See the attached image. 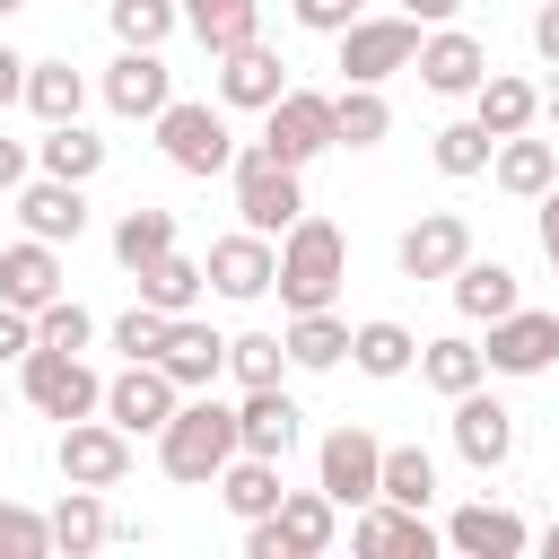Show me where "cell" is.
<instances>
[{
  "instance_id": "obj_1",
  "label": "cell",
  "mask_w": 559,
  "mask_h": 559,
  "mask_svg": "<svg viewBox=\"0 0 559 559\" xmlns=\"http://www.w3.org/2000/svg\"><path fill=\"white\" fill-rule=\"evenodd\" d=\"M341 280H349V236H341L332 218L306 210V218L280 236V271H271V288H280L288 314H314V306L341 297Z\"/></svg>"
},
{
  "instance_id": "obj_2",
  "label": "cell",
  "mask_w": 559,
  "mask_h": 559,
  "mask_svg": "<svg viewBox=\"0 0 559 559\" xmlns=\"http://www.w3.org/2000/svg\"><path fill=\"white\" fill-rule=\"evenodd\" d=\"M236 454V411L218 393H183L175 419L157 428V463L166 480H218V463Z\"/></svg>"
},
{
  "instance_id": "obj_3",
  "label": "cell",
  "mask_w": 559,
  "mask_h": 559,
  "mask_svg": "<svg viewBox=\"0 0 559 559\" xmlns=\"http://www.w3.org/2000/svg\"><path fill=\"white\" fill-rule=\"evenodd\" d=\"M157 148L175 175H227L236 166V131H227V105H192V96H166L157 114Z\"/></svg>"
},
{
  "instance_id": "obj_4",
  "label": "cell",
  "mask_w": 559,
  "mask_h": 559,
  "mask_svg": "<svg viewBox=\"0 0 559 559\" xmlns=\"http://www.w3.org/2000/svg\"><path fill=\"white\" fill-rule=\"evenodd\" d=\"M227 175H236V210H245V227H253V236H288V227L306 218L297 166H280L262 140H253V148H236V166H227Z\"/></svg>"
},
{
  "instance_id": "obj_5",
  "label": "cell",
  "mask_w": 559,
  "mask_h": 559,
  "mask_svg": "<svg viewBox=\"0 0 559 559\" xmlns=\"http://www.w3.org/2000/svg\"><path fill=\"white\" fill-rule=\"evenodd\" d=\"M17 393H26L44 419H87V411L105 402V376H96L79 349H44V341H35V349L17 358Z\"/></svg>"
},
{
  "instance_id": "obj_6",
  "label": "cell",
  "mask_w": 559,
  "mask_h": 559,
  "mask_svg": "<svg viewBox=\"0 0 559 559\" xmlns=\"http://www.w3.org/2000/svg\"><path fill=\"white\" fill-rule=\"evenodd\" d=\"M262 148H271L280 166H306V157L341 148V140H332V96H314V87H280V96L262 105Z\"/></svg>"
},
{
  "instance_id": "obj_7",
  "label": "cell",
  "mask_w": 559,
  "mask_h": 559,
  "mask_svg": "<svg viewBox=\"0 0 559 559\" xmlns=\"http://www.w3.org/2000/svg\"><path fill=\"white\" fill-rule=\"evenodd\" d=\"M411 61H419V17H349L341 26V70L358 87H384Z\"/></svg>"
},
{
  "instance_id": "obj_8",
  "label": "cell",
  "mask_w": 559,
  "mask_h": 559,
  "mask_svg": "<svg viewBox=\"0 0 559 559\" xmlns=\"http://www.w3.org/2000/svg\"><path fill=\"white\" fill-rule=\"evenodd\" d=\"M175 402H183V393H175V376H166L157 358H122V376L105 384V402H96V411H105L122 437H157V428L175 419Z\"/></svg>"
},
{
  "instance_id": "obj_9",
  "label": "cell",
  "mask_w": 559,
  "mask_h": 559,
  "mask_svg": "<svg viewBox=\"0 0 559 559\" xmlns=\"http://www.w3.org/2000/svg\"><path fill=\"white\" fill-rule=\"evenodd\" d=\"M61 480H79V489H122L131 480V437L114 428V419H61Z\"/></svg>"
},
{
  "instance_id": "obj_10",
  "label": "cell",
  "mask_w": 559,
  "mask_h": 559,
  "mask_svg": "<svg viewBox=\"0 0 559 559\" xmlns=\"http://www.w3.org/2000/svg\"><path fill=\"white\" fill-rule=\"evenodd\" d=\"M376 463H384V445H376L358 419H341V428L323 437V454H314V489H323L332 507H367V498H376Z\"/></svg>"
},
{
  "instance_id": "obj_11",
  "label": "cell",
  "mask_w": 559,
  "mask_h": 559,
  "mask_svg": "<svg viewBox=\"0 0 559 559\" xmlns=\"http://www.w3.org/2000/svg\"><path fill=\"white\" fill-rule=\"evenodd\" d=\"M489 376H542L550 358H559V314H542V306H507L498 323H489Z\"/></svg>"
},
{
  "instance_id": "obj_12",
  "label": "cell",
  "mask_w": 559,
  "mask_h": 559,
  "mask_svg": "<svg viewBox=\"0 0 559 559\" xmlns=\"http://www.w3.org/2000/svg\"><path fill=\"white\" fill-rule=\"evenodd\" d=\"M210 288L218 297H236V306H253V297H271V271H280V245L271 236H253V227H236V236H218L210 245Z\"/></svg>"
},
{
  "instance_id": "obj_13",
  "label": "cell",
  "mask_w": 559,
  "mask_h": 559,
  "mask_svg": "<svg viewBox=\"0 0 559 559\" xmlns=\"http://www.w3.org/2000/svg\"><path fill=\"white\" fill-rule=\"evenodd\" d=\"M454 454L472 463V472H498L507 454H515V411L498 402V393H454Z\"/></svg>"
},
{
  "instance_id": "obj_14",
  "label": "cell",
  "mask_w": 559,
  "mask_h": 559,
  "mask_svg": "<svg viewBox=\"0 0 559 559\" xmlns=\"http://www.w3.org/2000/svg\"><path fill=\"white\" fill-rule=\"evenodd\" d=\"M166 96H175V70H166L157 52H140V44H122V61L105 70V105H114L122 122H157Z\"/></svg>"
},
{
  "instance_id": "obj_15",
  "label": "cell",
  "mask_w": 559,
  "mask_h": 559,
  "mask_svg": "<svg viewBox=\"0 0 559 559\" xmlns=\"http://www.w3.org/2000/svg\"><path fill=\"white\" fill-rule=\"evenodd\" d=\"M463 253H472V218L463 210H428L419 227H402V280H454Z\"/></svg>"
},
{
  "instance_id": "obj_16",
  "label": "cell",
  "mask_w": 559,
  "mask_h": 559,
  "mask_svg": "<svg viewBox=\"0 0 559 559\" xmlns=\"http://www.w3.org/2000/svg\"><path fill=\"white\" fill-rule=\"evenodd\" d=\"M437 96H472L480 79H489V52H480V35H463V26H437V35H419V61H411Z\"/></svg>"
},
{
  "instance_id": "obj_17",
  "label": "cell",
  "mask_w": 559,
  "mask_h": 559,
  "mask_svg": "<svg viewBox=\"0 0 559 559\" xmlns=\"http://www.w3.org/2000/svg\"><path fill=\"white\" fill-rule=\"evenodd\" d=\"M288 87V61L253 35V44H236V52H218V105H236V114H262L271 96Z\"/></svg>"
},
{
  "instance_id": "obj_18",
  "label": "cell",
  "mask_w": 559,
  "mask_h": 559,
  "mask_svg": "<svg viewBox=\"0 0 559 559\" xmlns=\"http://www.w3.org/2000/svg\"><path fill=\"white\" fill-rule=\"evenodd\" d=\"M17 218H26V236H44V245H79V236H87V183H61V175L17 183Z\"/></svg>"
},
{
  "instance_id": "obj_19",
  "label": "cell",
  "mask_w": 559,
  "mask_h": 559,
  "mask_svg": "<svg viewBox=\"0 0 559 559\" xmlns=\"http://www.w3.org/2000/svg\"><path fill=\"white\" fill-rule=\"evenodd\" d=\"M157 367L175 376V393H210V384L227 376V341H218L210 323L175 314V323H166V349H157Z\"/></svg>"
},
{
  "instance_id": "obj_20",
  "label": "cell",
  "mask_w": 559,
  "mask_h": 559,
  "mask_svg": "<svg viewBox=\"0 0 559 559\" xmlns=\"http://www.w3.org/2000/svg\"><path fill=\"white\" fill-rule=\"evenodd\" d=\"M297 445V402L280 393V384H245V402H236V454H288Z\"/></svg>"
},
{
  "instance_id": "obj_21",
  "label": "cell",
  "mask_w": 559,
  "mask_h": 559,
  "mask_svg": "<svg viewBox=\"0 0 559 559\" xmlns=\"http://www.w3.org/2000/svg\"><path fill=\"white\" fill-rule=\"evenodd\" d=\"M524 542H533L524 515H515V507H489V498L454 507V524H445V550H463V559H515Z\"/></svg>"
},
{
  "instance_id": "obj_22",
  "label": "cell",
  "mask_w": 559,
  "mask_h": 559,
  "mask_svg": "<svg viewBox=\"0 0 559 559\" xmlns=\"http://www.w3.org/2000/svg\"><path fill=\"white\" fill-rule=\"evenodd\" d=\"M52 297H61V253H52L44 236H26V245H0V306L35 314V306H52Z\"/></svg>"
},
{
  "instance_id": "obj_23",
  "label": "cell",
  "mask_w": 559,
  "mask_h": 559,
  "mask_svg": "<svg viewBox=\"0 0 559 559\" xmlns=\"http://www.w3.org/2000/svg\"><path fill=\"white\" fill-rule=\"evenodd\" d=\"M358 550H376V559H437V533L419 524V507L367 498L358 507Z\"/></svg>"
},
{
  "instance_id": "obj_24",
  "label": "cell",
  "mask_w": 559,
  "mask_h": 559,
  "mask_svg": "<svg viewBox=\"0 0 559 559\" xmlns=\"http://www.w3.org/2000/svg\"><path fill=\"white\" fill-rule=\"evenodd\" d=\"M533 114H542V87H533V79H507V70H489V79L472 87V122H480L489 140H515V131H533Z\"/></svg>"
},
{
  "instance_id": "obj_25",
  "label": "cell",
  "mask_w": 559,
  "mask_h": 559,
  "mask_svg": "<svg viewBox=\"0 0 559 559\" xmlns=\"http://www.w3.org/2000/svg\"><path fill=\"white\" fill-rule=\"evenodd\" d=\"M489 175H498V192L542 201V192L559 183V148H550V140H533V131H515V140H498V148H489Z\"/></svg>"
},
{
  "instance_id": "obj_26",
  "label": "cell",
  "mask_w": 559,
  "mask_h": 559,
  "mask_svg": "<svg viewBox=\"0 0 559 559\" xmlns=\"http://www.w3.org/2000/svg\"><path fill=\"white\" fill-rule=\"evenodd\" d=\"M210 489H218V507H227L236 524H253V515L280 507V463H271V454H227Z\"/></svg>"
},
{
  "instance_id": "obj_27",
  "label": "cell",
  "mask_w": 559,
  "mask_h": 559,
  "mask_svg": "<svg viewBox=\"0 0 559 559\" xmlns=\"http://www.w3.org/2000/svg\"><path fill=\"white\" fill-rule=\"evenodd\" d=\"M454 306H463L472 323H498L507 306H524V288H515V271H507V262L463 253V262H454Z\"/></svg>"
},
{
  "instance_id": "obj_28",
  "label": "cell",
  "mask_w": 559,
  "mask_h": 559,
  "mask_svg": "<svg viewBox=\"0 0 559 559\" xmlns=\"http://www.w3.org/2000/svg\"><path fill=\"white\" fill-rule=\"evenodd\" d=\"M349 367H358V376H376V384H384V376H411V367H419L411 323H393V314L358 323V332H349Z\"/></svg>"
},
{
  "instance_id": "obj_29",
  "label": "cell",
  "mask_w": 559,
  "mask_h": 559,
  "mask_svg": "<svg viewBox=\"0 0 559 559\" xmlns=\"http://www.w3.org/2000/svg\"><path fill=\"white\" fill-rule=\"evenodd\" d=\"M332 498L323 489H280V507H271V524H280V542H288V559H314V550H332Z\"/></svg>"
},
{
  "instance_id": "obj_30",
  "label": "cell",
  "mask_w": 559,
  "mask_h": 559,
  "mask_svg": "<svg viewBox=\"0 0 559 559\" xmlns=\"http://www.w3.org/2000/svg\"><path fill=\"white\" fill-rule=\"evenodd\" d=\"M52 524V550H70V559H87V550H105V533H114V515H105V489H61V507L44 515Z\"/></svg>"
},
{
  "instance_id": "obj_31",
  "label": "cell",
  "mask_w": 559,
  "mask_h": 559,
  "mask_svg": "<svg viewBox=\"0 0 559 559\" xmlns=\"http://www.w3.org/2000/svg\"><path fill=\"white\" fill-rule=\"evenodd\" d=\"M35 166H44V175H61V183H96V175H105V140H96V131H79V122H44Z\"/></svg>"
},
{
  "instance_id": "obj_32",
  "label": "cell",
  "mask_w": 559,
  "mask_h": 559,
  "mask_svg": "<svg viewBox=\"0 0 559 559\" xmlns=\"http://www.w3.org/2000/svg\"><path fill=\"white\" fill-rule=\"evenodd\" d=\"M131 280H140V306H157V314H192V297L210 288V271H201V262H183L175 245H166L157 262H140Z\"/></svg>"
},
{
  "instance_id": "obj_33",
  "label": "cell",
  "mask_w": 559,
  "mask_h": 559,
  "mask_svg": "<svg viewBox=\"0 0 559 559\" xmlns=\"http://www.w3.org/2000/svg\"><path fill=\"white\" fill-rule=\"evenodd\" d=\"M183 26H192L201 52L218 61V52H236V44L262 35V9H253V0H183Z\"/></svg>"
},
{
  "instance_id": "obj_34",
  "label": "cell",
  "mask_w": 559,
  "mask_h": 559,
  "mask_svg": "<svg viewBox=\"0 0 559 559\" xmlns=\"http://www.w3.org/2000/svg\"><path fill=\"white\" fill-rule=\"evenodd\" d=\"M280 341H288V367H314V376L349 358V323H341L332 306H314V314H288V332H280Z\"/></svg>"
},
{
  "instance_id": "obj_35",
  "label": "cell",
  "mask_w": 559,
  "mask_h": 559,
  "mask_svg": "<svg viewBox=\"0 0 559 559\" xmlns=\"http://www.w3.org/2000/svg\"><path fill=\"white\" fill-rule=\"evenodd\" d=\"M384 131H393V105H384V87H358V79H349V87L332 96V140H341V148H376Z\"/></svg>"
},
{
  "instance_id": "obj_36",
  "label": "cell",
  "mask_w": 559,
  "mask_h": 559,
  "mask_svg": "<svg viewBox=\"0 0 559 559\" xmlns=\"http://www.w3.org/2000/svg\"><path fill=\"white\" fill-rule=\"evenodd\" d=\"M419 376L454 402V393H472L480 376H489V358H480V341H463V332H445V341H419Z\"/></svg>"
},
{
  "instance_id": "obj_37",
  "label": "cell",
  "mask_w": 559,
  "mask_h": 559,
  "mask_svg": "<svg viewBox=\"0 0 559 559\" xmlns=\"http://www.w3.org/2000/svg\"><path fill=\"white\" fill-rule=\"evenodd\" d=\"M26 105H35V122H79L87 79H79L70 61H26Z\"/></svg>"
},
{
  "instance_id": "obj_38",
  "label": "cell",
  "mask_w": 559,
  "mask_h": 559,
  "mask_svg": "<svg viewBox=\"0 0 559 559\" xmlns=\"http://www.w3.org/2000/svg\"><path fill=\"white\" fill-rule=\"evenodd\" d=\"M376 498H393V507H428V498H437V463H428V445H384V463H376Z\"/></svg>"
},
{
  "instance_id": "obj_39",
  "label": "cell",
  "mask_w": 559,
  "mask_h": 559,
  "mask_svg": "<svg viewBox=\"0 0 559 559\" xmlns=\"http://www.w3.org/2000/svg\"><path fill=\"white\" fill-rule=\"evenodd\" d=\"M166 245H175V210H148V201H140V210H122V227H114V262H122V271L157 262Z\"/></svg>"
},
{
  "instance_id": "obj_40",
  "label": "cell",
  "mask_w": 559,
  "mask_h": 559,
  "mask_svg": "<svg viewBox=\"0 0 559 559\" xmlns=\"http://www.w3.org/2000/svg\"><path fill=\"white\" fill-rule=\"evenodd\" d=\"M105 9H114V35L140 44V52H157V44L183 26V0H105Z\"/></svg>"
},
{
  "instance_id": "obj_41",
  "label": "cell",
  "mask_w": 559,
  "mask_h": 559,
  "mask_svg": "<svg viewBox=\"0 0 559 559\" xmlns=\"http://www.w3.org/2000/svg\"><path fill=\"white\" fill-rule=\"evenodd\" d=\"M227 376L236 384H280L288 376V341L280 332H236L227 341Z\"/></svg>"
},
{
  "instance_id": "obj_42",
  "label": "cell",
  "mask_w": 559,
  "mask_h": 559,
  "mask_svg": "<svg viewBox=\"0 0 559 559\" xmlns=\"http://www.w3.org/2000/svg\"><path fill=\"white\" fill-rule=\"evenodd\" d=\"M35 341H44V349H87V341H96V314H87L79 297H52V306H35Z\"/></svg>"
},
{
  "instance_id": "obj_43",
  "label": "cell",
  "mask_w": 559,
  "mask_h": 559,
  "mask_svg": "<svg viewBox=\"0 0 559 559\" xmlns=\"http://www.w3.org/2000/svg\"><path fill=\"white\" fill-rule=\"evenodd\" d=\"M489 148H498V140H489L480 122H445V131H437V175H480Z\"/></svg>"
},
{
  "instance_id": "obj_44",
  "label": "cell",
  "mask_w": 559,
  "mask_h": 559,
  "mask_svg": "<svg viewBox=\"0 0 559 559\" xmlns=\"http://www.w3.org/2000/svg\"><path fill=\"white\" fill-rule=\"evenodd\" d=\"M44 550H52V524H44L35 507L0 498V559H44Z\"/></svg>"
},
{
  "instance_id": "obj_45",
  "label": "cell",
  "mask_w": 559,
  "mask_h": 559,
  "mask_svg": "<svg viewBox=\"0 0 559 559\" xmlns=\"http://www.w3.org/2000/svg\"><path fill=\"white\" fill-rule=\"evenodd\" d=\"M166 323H175V314H157V306H131V314L114 323V349H122V358H157V349H166Z\"/></svg>"
},
{
  "instance_id": "obj_46",
  "label": "cell",
  "mask_w": 559,
  "mask_h": 559,
  "mask_svg": "<svg viewBox=\"0 0 559 559\" xmlns=\"http://www.w3.org/2000/svg\"><path fill=\"white\" fill-rule=\"evenodd\" d=\"M358 17V0H297V26H314V35H341Z\"/></svg>"
},
{
  "instance_id": "obj_47",
  "label": "cell",
  "mask_w": 559,
  "mask_h": 559,
  "mask_svg": "<svg viewBox=\"0 0 559 559\" xmlns=\"http://www.w3.org/2000/svg\"><path fill=\"white\" fill-rule=\"evenodd\" d=\"M26 349H35V314L0 306V367H9V358H26Z\"/></svg>"
},
{
  "instance_id": "obj_48",
  "label": "cell",
  "mask_w": 559,
  "mask_h": 559,
  "mask_svg": "<svg viewBox=\"0 0 559 559\" xmlns=\"http://www.w3.org/2000/svg\"><path fill=\"white\" fill-rule=\"evenodd\" d=\"M533 52L559 70V0H542V9H533Z\"/></svg>"
},
{
  "instance_id": "obj_49",
  "label": "cell",
  "mask_w": 559,
  "mask_h": 559,
  "mask_svg": "<svg viewBox=\"0 0 559 559\" xmlns=\"http://www.w3.org/2000/svg\"><path fill=\"white\" fill-rule=\"evenodd\" d=\"M17 96H26V52L0 44V105H17Z\"/></svg>"
},
{
  "instance_id": "obj_50",
  "label": "cell",
  "mask_w": 559,
  "mask_h": 559,
  "mask_svg": "<svg viewBox=\"0 0 559 559\" xmlns=\"http://www.w3.org/2000/svg\"><path fill=\"white\" fill-rule=\"evenodd\" d=\"M542 253H550V271H559V183L542 192Z\"/></svg>"
},
{
  "instance_id": "obj_51",
  "label": "cell",
  "mask_w": 559,
  "mask_h": 559,
  "mask_svg": "<svg viewBox=\"0 0 559 559\" xmlns=\"http://www.w3.org/2000/svg\"><path fill=\"white\" fill-rule=\"evenodd\" d=\"M463 0H402V17H419V26H445Z\"/></svg>"
},
{
  "instance_id": "obj_52",
  "label": "cell",
  "mask_w": 559,
  "mask_h": 559,
  "mask_svg": "<svg viewBox=\"0 0 559 559\" xmlns=\"http://www.w3.org/2000/svg\"><path fill=\"white\" fill-rule=\"evenodd\" d=\"M17 183H26V148H17V140H0V192H17Z\"/></svg>"
},
{
  "instance_id": "obj_53",
  "label": "cell",
  "mask_w": 559,
  "mask_h": 559,
  "mask_svg": "<svg viewBox=\"0 0 559 559\" xmlns=\"http://www.w3.org/2000/svg\"><path fill=\"white\" fill-rule=\"evenodd\" d=\"M542 550H550V559H559V515H550V524H542Z\"/></svg>"
},
{
  "instance_id": "obj_54",
  "label": "cell",
  "mask_w": 559,
  "mask_h": 559,
  "mask_svg": "<svg viewBox=\"0 0 559 559\" xmlns=\"http://www.w3.org/2000/svg\"><path fill=\"white\" fill-rule=\"evenodd\" d=\"M542 114H550V122H559V87H550V96H542Z\"/></svg>"
},
{
  "instance_id": "obj_55",
  "label": "cell",
  "mask_w": 559,
  "mask_h": 559,
  "mask_svg": "<svg viewBox=\"0 0 559 559\" xmlns=\"http://www.w3.org/2000/svg\"><path fill=\"white\" fill-rule=\"evenodd\" d=\"M9 9H26V0H0V17H9Z\"/></svg>"
},
{
  "instance_id": "obj_56",
  "label": "cell",
  "mask_w": 559,
  "mask_h": 559,
  "mask_svg": "<svg viewBox=\"0 0 559 559\" xmlns=\"http://www.w3.org/2000/svg\"><path fill=\"white\" fill-rule=\"evenodd\" d=\"M0 419H9V393H0Z\"/></svg>"
}]
</instances>
